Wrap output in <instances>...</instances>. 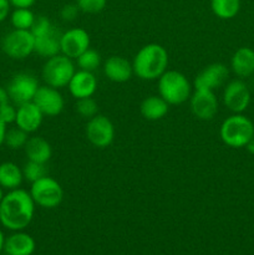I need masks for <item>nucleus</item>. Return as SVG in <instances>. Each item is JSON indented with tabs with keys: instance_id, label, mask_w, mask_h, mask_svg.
Instances as JSON below:
<instances>
[{
	"instance_id": "5",
	"label": "nucleus",
	"mask_w": 254,
	"mask_h": 255,
	"mask_svg": "<svg viewBox=\"0 0 254 255\" xmlns=\"http://www.w3.org/2000/svg\"><path fill=\"white\" fill-rule=\"evenodd\" d=\"M35 39V52L42 57L55 56L60 52L61 34L46 16H39L31 27Z\"/></svg>"
},
{
	"instance_id": "14",
	"label": "nucleus",
	"mask_w": 254,
	"mask_h": 255,
	"mask_svg": "<svg viewBox=\"0 0 254 255\" xmlns=\"http://www.w3.org/2000/svg\"><path fill=\"white\" fill-rule=\"evenodd\" d=\"M35 105L40 109V111L44 114V116L54 117L62 112L65 106V101L60 91L51 86H40L35 94L34 100Z\"/></svg>"
},
{
	"instance_id": "1",
	"label": "nucleus",
	"mask_w": 254,
	"mask_h": 255,
	"mask_svg": "<svg viewBox=\"0 0 254 255\" xmlns=\"http://www.w3.org/2000/svg\"><path fill=\"white\" fill-rule=\"evenodd\" d=\"M35 202L30 192L21 188L9 191L0 202V223L12 232L22 231L31 223Z\"/></svg>"
},
{
	"instance_id": "26",
	"label": "nucleus",
	"mask_w": 254,
	"mask_h": 255,
	"mask_svg": "<svg viewBox=\"0 0 254 255\" xmlns=\"http://www.w3.org/2000/svg\"><path fill=\"white\" fill-rule=\"evenodd\" d=\"M22 176H24V179L29 181L30 183H34V182L49 176V169H47L46 163L27 161L22 168Z\"/></svg>"
},
{
	"instance_id": "15",
	"label": "nucleus",
	"mask_w": 254,
	"mask_h": 255,
	"mask_svg": "<svg viewBox=\"0 0 254 255\" xmlns=\"http://www.w3.org/2000/svg\"><path fill=\"white\" fill-rule=\"evenodd\" d=\"M229 75L228 67L222 62H214L204 67L194 79V89L214 91L227 81Z\"/></svg>"
},
{
	"instance_id": "34",
	"label": "nucleus",
	"mask_w": 254,
	"mask_h": 255,
	"mask_svg": "<svg viewBox=\"0 0 254 255\" xmlns=\"http://www.w3.org/2000/svg\"><path fill=\"white\" fill-rule=\"evenodd\" d=\"M10 2L9 0H0V22L4 21L10 12Z\"/></svg>"
},
{
	"instance_id": "33",
	"label": "nucleus",
	"mask_w": 254,
	"mask_h": 255,
	"mask_svg": "<svg viewBox=\"0 0 254 255\" xmlns=\"http://www.w3.org/2000/svg\"><path fill=\"white\" fill-rule=\"evenodd\" d=\"M9 2L15 9H30L36 0H9Z\"/></svg>"
},
{
	"instance_id": "6",
	"label": "nucleus",
	"mask_w": 254,
	"mask_h": 255,
	"mask_svg": "<svg viewBox=\"0 0 254 255\" xmlns=\"http://www.w3.org/2000/svg\"><path fill=\"white\" fill-rule=\"evenodd\" d=\"M75 65L72 59L62 54L49 57L42 67V79L47 86L62 89L69 85L75 74Z\"/></svg>"
},
{
	"instance_id": "35",
	"label": "nucleus",
	"mask_w": 254,
	"mask_h": 255,
	"mask_svg": "<svg viewBox=\"0 0 254 255\" xmlns=\"http://www.w3.org/2000/svg\"><path fill=\"white\" fill-rule=\"evenodd\" d=\"M9 102H10V99H9V95H7L6 89L0 86V109H1L2 106H5L6 104H9Z\"/></svg>"
},
{
	"instance_id": "38",
	"label": "nucleus",
	"mask_w": 254,
	"mask_h": 255,
	"mask_svg": "<svg viewBox=\"0 0 254 255\" xmlns=\"http://www.w3.org/2000/svg\"><path fill=\"white\" fill-rule=\"evenodd\" d=\"M4 243H5V237H4V234H2L1 229H0V252L4 249Z\"/></svg>"
},
{
	"instance_id": "31",
	"label": "nucleus",
	"mask_w": 254,
	"mask_h": 255,
	"mask_svg": "<svg viewBox=\"0 0 254 255\" xmlns=\"http://www.w3.org/2000/svg\"><path fill=\"white\" fill-rule=\"evenodd\" d=\"M15 119H16V109L12 105H10V102L0 109V120L4 124H14Z\"/></svg>"
},
{
	"instance_id": "17",
	"label": "nucleus",
	"mask_w": 254,
	"mask_h": 255,
	"mask_svg": "<svg viewBox=\"0 0 254 255\" xmlns=\"http://www.w3.org/2000/svg\"><path fill=\"white\" fill-rule=\"evenodd\" d=\"M67 87L72 97L76 100L92 97L97 90V79L94 72L79 70V71H75Z\"/></svg>"
},
{
	"instance_id": "9",
	"label": "nucleus",
	"mask_w": 254,
	"mask_h": 255,
	"mask_svg": "<svg viewBox=\"0 0 254 255\" xmlns=\"http://www.w3.org/2000/svg\"><path fill=\"white\" fill-rule=\"evenodd\" d=\"M86 137L92 146L97 148H106L114 142L115 127L111 120L104 115H99L90 119L86 125Z\"/></svg>"
},
{
	"instance_id": "11",
	"label": "nucleus",
	"mask_w": 254,
	"mask_h": 255,
	"mask_svg": "<svg viewBox=\"0 0 254 255\" xmlns=\"http://www.w3.org/2000/svg\"><path fill=\"white\" fill-rule=\"evenodd\" d=\"M252 94L242 79L229 82L223 91V104L233 114H243L251 104Z\"/></svg>"
},
{
	"instance_id": "12",
	"label": "nucleus",
	"mask_w": 254,
	"mask_h": 255,
	"mask_svg": "<svg viewBox=\"0 0 254 255\" xmlns=\"http://www.w3.org/2000/svg\"><path fill=\"white\" fill-rule=\"evenodd\" d=\"M189 106L196 119L211 121L218 112V100L214 91L194 89V92L189 97Z\"/></svg>"
},
{
	"instance_id": "4",
	"label": "nucleus",
	"mask_w": 254,
	"mask_h": 255,
	"mask_svg": "<svg viewBox=\"0 0 254 255\" xmlns=\"http://www.w3.org/2000/svg\"><path fill=\"white\" fill-rule=\"evenodd\" d=\"M158 92L168 105H182L191 97L192 85L182 72L167 70L158 79Z\"/></svg>"
},
{
	"instance_id": "27",
	"label": "nucleus",
	"mask_w": 254,
	"mask_h": 255,
	"mask_svg": "<svg viewBox=\"0 0 254 255\" xmlns=\"http://www.w3.org/2000/svg\"><path fill=\"white\" fill-rule=\"evenodd\" d=\"M77 65H79L80 70H85V71L94 72L97 67L101 64V55L94 49H87L86 51L82 52L79 57H77Z\"/></svg>"
},
{
	"instance_id": "32",
	"label": "nucleus",
	"mask_w": 254,
	"mask_h": 255,
	"mask_svg": "<svg viewBox=\"0 0 254 255\" xmlns=\"http://www.w3.org/2000/svg\"><path fill=\"white\" fill-rule=\"evenodd\" d=\"M79 7L77 5H72V4H67L62 7L61 10V17L66 21H72V20L76 17L77 12H79Z\"/></svg>"
},
{
	"instance_id": "16",
	"label": "nucleus",
	"mask_w": 254,
	"mask_h": 255,
	"mask_svg": "<svg viewBox=\"0 0 254 255\" xmlns=\"http://www.w3.org/2000/svg\"><path fill=\"white\" fill-rule=\"evenodd\" d=\"M42 119H44V114L40 111L39 107L32 101L26 102L17 106L15 125L26 133H34L41 126Z\"/></svg>"
},
{
	"instance_id": "21",
	"label": "nucleus",
	"mask_w": 254,
	"mask_h": 255,
	"mask_svg": "<svg viewBox=\"0 0 254 255\" xmlns=\"http://www.w3.org/2000/svg\"><path fill=\"white\" fill-rule=\"evenodd\" d=\"M25 154L27 161L39 162V163H47L52 156L51 144L45 138L39 136L30 137L24 147Z\"/></svg>"
},
{
	"instance_id": "10",
	"label": "nucleus",
	"mask_w": 254,
	"mask_h": 255,
	"mask_svg": "<svg viewBox=\"0 0 254 255\" xmlns=\"http://www.w3.org/2000/svg\"><path fill=\"white\" fill-rule=\"evenodd\" d=\"M39 87V82L35 79V76L21 72V74L15 75L10 80L6 91L9 95V99L15 105L20 106L22 104H26V102H31Z\"/></svg>"
},
{
	"instance_id": "8",
	"label": "nucleus",
	"mask_w": 254,
	"mask_h": 255,
	"mask_svg": "<svg viewBox=\"0 0 254 255\" xmlns=\"http://www.w3.org/2000/svg\"><path fill=\"white\" fill-rule=\"evenodd\" d=\"M5 55L14 60H24L35 52V39L31 30L14 29L7 32L1 41Z\"/></svg>"
},
{
	"instance_id": "23",
	"label": "nucleus",
	"mask_w": 254,
	"mask_h": 255,
	"mask_svg": "<svg viewBox=\"0 0 254 255\" xmlns=\"http://www.w3.org/2000/svg\"><path fill=\"white\" fill-rule=\"evenodd\" d=\"M24 181L22 169L12 162L0 164V186L7 191H12L21 186Z\"/></svg>"
},
{
	"instance_id": "28",
	"label": "nucleus",
	"mask_w": 254,
	"mask_h": 255,
	"mask_svg": "<svg viewBox=\"0 0 254 255\" xmlns=\"http://www.w3.org/2000/svg\"><path fill=\"white\" fill-rule=\"evenodd\" d=\"M27 139H29V133L22 131L19 127H15L6 131L4 144H6L10 149H20L24 148Z\"/></svg>"
},
{
	"instance_id": "24",
	"label": "nucleus",
	"mask_w": 254,
	"mask_h": 255,
	"mask_svg": "<svg viewBox=\"0 0 254 255\" xmlns=\"http://www.w3.org/2000/svg\"><path fill=\"white\" fill-rule=\"evenodd\" d=\"M211 9L219 19H233L241 10V0H211Z\"/></svg>"
},
{
	"instance_id": "36",
	"label": "nucleus",
	"mask_w": 254,
	"mask_h": 255,
	"mask_svg": "<svg viewBox=\"0 0 254 255\" xmlns=\"http://www.w3.org/2000/svg\"><path fill=\"white\" fill-rule=\"evenodd\" d=\"M6 126H7V125L4 124V122H2L1 120H0V147H1L2 144H4L5 134H6V131H7Z\"/></svg>"
},
{
	"instance_id": "3",
	"label": "nucleus",
	"mask_w": 254,
	"mask_h": 255,
	"mask_svg": "<svg viewBox=\"0 0 254 255\" xmlns=\"http://www.w3.org/2000/svg\"><path fill=\"white\" fill-rule=\"evenodd\" d=\"M219 136L228 147L243 148L254 138V124L243 114H234L222 122Z\"/></svg>"
},
{
	"instance_id": "29",
	"label": "nucleus",
	"mask_w": 254,
	"mask_h": 255,
	"mask_svg": "<svg viewBox=\"0 0 254 255\" xmlns=\"http://www.w3.org/2000/svg\"><path fill=\"white\" fill-rule=\"evenodd\" d=\"M76 111L80 116L84 119H92L99 114V105L92 97H85V99H79L76 101Z\"/></svg>"
},
{
	"instance_id": "20",
	"label": "nucleus",
	"mask_w": 254,
	"mask_h": 255,
	"mask_svg": "<svg viewBox=\"0 0 254 255\" xmlns=\"http://www.w3.org/2000/svg\"><path fill=\"white\" fill-rule=\"evenodd\" d=\"M232 71L239 79H247L254 74V50L251 47H239L231 59Z\"/></svg>"
},
{
	"instance_id": "18",
	"label": "nucleus",
	"mask_w": 254,
	"mask_h": 255,
	"mask_svg": "<svg viewBox=\"0 0 254 255\" xmlns=\"http://www.w3.org/2000/svg\"><path fill=\"white\" fill-rule=\"evenodd\" d=\"M104 72L110 81L122 84L131 79L133 75V67L127 59L114 55L105 61Z\"/></svg>"
},
{
	"instance_id": "25",
	"label": "nucleus",
	"mask_w": 254,
	"mask_h": 255,
	"mask_svg": "<svg viewBox=\"0 0 254 255\" xmlns=\"http://www.w3.org/2000/svg\"><path fill=\"white\" fill-rule=\"evenodd\" d=\"M35 20L36 17L30 9H15L10 16V21L14 29L19 30H31Z\"/></svg>"
},
{
	"instance_id": "2",
	"label": "nucleus",
	"mask_w": 254,
	"mask_h": 255,
	"mask_svg": "<svg viewBox=\"0 0 254 255\" xmlns=\"http://www.w3.org/2000/svg\"><path fill=\"white\" fill-rule=\"evenodd\" d=\"M168 54L159 44H147L134 56L132 67L133 74L141 80H157L167 71Z\"/></svg>"
},
{
	"instance_id": "19",
	"label": "nucleus",
	"mask_w": 254,
	"mask_h": 255,
	"mask_svg": "<svg viewBox=\"0 0 254 255\" xmlns=\"http://www.w3.org/2000/svg\"><path fill=\"white\" fill-rule=\"evenodd\" d=\"M35 247V241L31 236L17 231L5 239L2 251L6 255H32Z\"/></svg>"
},
{
	"instance_id": "39",
	"label": "nucleus",
	"mask_w": 254,
	"mask_h": 255,
	"mask_svg": "<svg viewBox=\"0 0 254 255\" xmlns=\"http://www.w3.org/2000/svg\"><path fill=\"white\" fill-rule=\"evenodd\" d=\"M2 189H4V188H2V187L0 186V202L2 201V198H4V196H5L4 192H2Z\"/></svg>"
},
{
	"instance_id": "40",
	"label": "nucleus",
	"mask_w": 254,
	"mask_h": 255,
	"mask_svg": "<svg viewBox=\"0 0 254 255\" xmlns=\"http://www.w3.org/2000/svg\"><path fill=\"white\" fill-rule=\"evenodd\" d=\"M0 255H2V254H0ZM5 255H6V254H5Z\"/></svg>"
},
{
	"instance_id": "37",
	"label": "nucleus",
	"mask_w": 254,
	"mask_h": 255,
	"mask_svg": "<svg viewBox=\"0 0 254 255\" xmlns=\"http://www.w3.org/2000/svg\"><path fill=\"white\" fill-rule=\"evenodd\" d=\"M244 148H247V151H248L251 154H254V138H252L251 141L247 143V146L244 147Z\"/></svg>"
},
{
	"instance_id": "13",
	"label": "nucleus",
	"mask_w": 254,
	"mask_h": 255,
	"mask_svg": "<svg viewBox=\"0 0 254 255\" xmlns=\"http://www.w3.org/2000/svg\"><path fill=\"white\" fill-rule=\"evenodd\" d=\"M90 47V35L82 27H74L60 37V52L70 59H77Z\"/></svg>"
},
{
	"instance_id": "30",
	"label": "nucleus",
	"mask_w": 254,
	"mask_h": 255,
	"mask_svg": "<svg viewBox=\"0 0 254 255\" xmlns=\"http://www.w3.org/2000/svg\"><path fill=\"white\" fill-rule=\"evenodd\" d=\"M107 0H77V7L80 11L86 14H97L106 6Z\"/></svg>"
},
{
	"instance_id": "22",
	"label": "nucleus",
	"mask_w": 254,
	"mask_h": 255,
	"mask_svg": "<svg viewBox=\"0 0 254 255\" xmlns=\"http://www.w3.org/2000/svg\"><path fill=\"white\" fill-rule=\"evenodd\" d=\"M168 107L169 105L159 95L158 96L152 95V96L146 97L141 102L139 111H141L142 116L148 121H158L166 116L168 112Z\"/></svg>"
},
{
	"instance_id": "7",
	"label": "nucleus",
	"mask_w": 254,
	"mask_h": 255,
	"mask_svg": "<svg viewBox=\"0 0 254 255\" xmlns=\"http://www.w3.org/2000/svg\"><path fill=\"white\" fill-rule=\"evenodd\" d=\"M30 196L35 204L41 208L54 209L62 202L64 198V191L62 187L57 181L51 177L46 176L39 181L31 183L30 188Z\"/></svg>"
}]
</instances>
